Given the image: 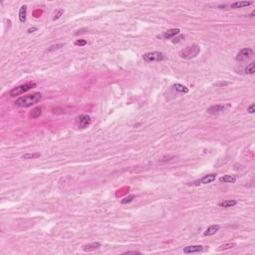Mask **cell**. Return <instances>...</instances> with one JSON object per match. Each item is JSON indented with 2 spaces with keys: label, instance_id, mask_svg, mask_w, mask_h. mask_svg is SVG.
<instances>
[{
  "label": "cell",
  "instance_id": "9",
  "mask_svg": "<svg viewBox=\"0 0 255 255\" xmlns=\"http://www.w3.org/2000/svg\"><path fill=\"white\" fill-rule=\"evenodd\" d=\"M226 109V107L222 104H218V105H213L210 108L207 109V113L211 114V115H215V114H219L223 112Z\"/></svg>",
  "mask_w": 255,
  "mask_h": 255
},
{
  "label": "cell",
  "instance_id": "17",
  "mask_svg": "<svg viewBox=\"0 0 255 255\" xmlns=\"http://www.w3.org/2000/svg\"><path fill=\"white\" fill-rule=\"evenodd\" d=\"M41 114H42V109L39 108V107H37V108L33 109V110H32L31 114H30V117H31L32 119H37V118H39L40 116H41Z\"/></svg>",
  "mask_w": 255,
  "mask_h": 255
},
{
  "label": "cell",
  "instance_id": "13",
  "mask_svg": "<svg viewBox=\"0 0 255 255\" xmlns=\"http://www.w3.org/2000/svg\"><path fill=\"white\" fill-rule=\"evenodd\" d=\"M219 229H220V226L217 225V224L210 225V226H208V228L205 230L204 236H211V235H213V234H215Z\"/></svg>",
  "mask_w": 255,
  "mask_h": 255
},
{
  "label": "cell",
  "instance_id": "23",
  "mask_svg": "<svg viewBox=\"0 0 255 255\" xmlns=\"http://www.w3.org/2000/svg\"><path fill=\"white\" fill-rule=\"evenodd\" d=\"M135 198H136V195H131L127 196V198H125L124 199H122L121 203H122V204H127V203L132 202Z\"/></svg>",
  "mask_w": 255,
  "mask_h": 255
},
{
  "label": "cell",
  "instance_id": "12",
  "mask_svg": "<svg viewBox=\"0 0 255 255\" xmlns=\"http://www.w3.org/2000/svg\"><path fill=\"white\" fill-rule=\"evenodd\" d=\"M253 1H237L234 2L231 4V8H243V7H247V6H250L253 4Z\"/></svg>",
  "mask_w": 255,
  "mask_h": 255
},
{
  "label": "cell",
  "instance_id": "22",
  "mask_svg": "<svg viewBox=\"0 0 255 255\" xmlns=\"http://www.w3.org/2000/svg\"><path fill=\"white\" fill-rule=\"evenodd\" d=\"M235 246H236L235 243H225V244H223V245H220L219 248H218V250L222 251V250L231 249V248H233V247H235Z\"/></svg>",
  "mask_w": 255,
  "mask_h": 255
},
{
  "label": "cell",
  "instance_id": "18",
  "mask_svg": "<svg viewBox=\"0 0 255 255\" xmlns=\"http://www.w3.org/2000/svg\"><path fill=\"white\" fill-rule=\"evenodd\" d=\"M173 88H175L178 92H181V93H185V94L188 93V88H186L185 86H183L181 84H178V83L175 84L173 85Z\"/></svg>",
  "mask_w": 255,
  "mask_h": 255
},
{
  "label": "cell",
  "instance_id": "16",
  "mask_svg": "<svg viewBox=\"0 0 255 255\" xmlns=\"http://www.w3.org/2000/svg\"><path fill=\"white\" fill-rule=\"evenodd\" d=\"M219 181L225 183H234L236 181V178L234 175H223L219 178Z\"/></svg>",
  "mask_w": 255,
  "mask_h": 255
},
{
  "label": "cell",
  "instance_id": "25",
  "mask_svg": "<svg viewBox=\"0 0 255 255\" xmlns=\"http://www.w3.org/2000/svg\"><path fill=\"white\" fill-rule=\"evenodd\" d=\"M64 13V10L63 9H60V10H58V12L56 13L55 14V16H54V18H53V20L54 21H55V20H58L61 17V15H62Z\"/></svg>",
  "mask_w": 255,
  "mask_h": 255
},
{
  "label": "cell",
  "instance_id": "5",
  "mask_svg": "<svg viewBox=\"0 0 255 255\" xmlns=\"http://www.w3.org/2000/svg\"><path fill=\"white\" fill-rule=\"evenodd\" d=\"M91 117L89 115H80L76 118V125L79 129H86L91 125Z\"/></svg>",
  "mask_w": 255,
  "mask_h": 255
},
{
  "label": "cell",
  "instance_id": "19",
  "mask_svg": "<svg viewBox=\"0 0 255 255\" xmlns=\"http://www.w3.org/2000/svg\"><path fill=\"white\" fill-rule=\"evenodd\" d=\"M64 45H65V44H63V43H59V44H56V45H52L51 47H49V48L47 49V50L45 51V52H47V53L54 52V51L61 49V48H62V47H64Z\"/></svg>",
  "mask_w": 255,
  "mask_h": 255
},
{
  "label": "cell",
  "instance_id": "3",
  "mask_svg": "<svg viewBox=\"0 0 255 255\" xmlns=\"http://www.w3.org/2000/svg\"><path fill=\"white\" fill-rule=\"evenodd\" d=\"M36 87L35 83H27L24 85H20L18 87H15L9 92V96L10 97H16V96H20V95L26 93L29 90L33 89V88Z\"/></svg>",
  "mask_w": 255,
  "mask_h": 255
},
{
  "label": "cell",
  "instance_id": "2",
  "mask_svg": "<svg viewBox=\"0 0 255 255\" xmlns=\"http://www.w3.org/2000/svg\"><path fill=\"white\" fill-rule=\"evenodd\" d=\"M200 52V47L196 44H192L191 46H186L185 48H183L179 55L183 59H191V58L196 57Z\"/></svg>",
  "mask_w": 255,
  "mask_h": 255
},
{
  "label": "cell",
  "instance_id": "14",
  "mask_svg": "<svg viewBox=\"0 0 255 255\" xmlns=\"http://www.w3.org/2000/svg\"><path fill=\"white\" fill-rule=\"evenodd\" d=\"M19 20L21 23L26 22V16H27V6L23 5L21 6V8L19 9Z\"/></svg>",
  "mask_w": 255,
  "mask_h": 255
},
{
  "label": "cell",
  "instance_id": "4",
  "mask_svg": "<svg viewBox=\"0 0 255 255\" xmlns=\"http://www.w3.org/2000/svg\"><path fill=\"white\" fill-rule=\"evenodd\" d=\"M165 55L164 53L158 52V51H154V52H148L142 55V59L145 62L151 63V62H159V61L165 60Z\"/></svg>",
  "mask_w": 255,
  "mask_h": 255
},
{
  "label": "cell",
  "instance_id": "6",
  "mask_svg": "<svg viewBox=\"0 0 255 255\" xmlns=\"http://www.w3.org/2000/svg\"><path fill=\"white\" fill-rule=\"evenodd\" d=\"M253 50L251 48H243L241 49L236 55V61H239V62H243V61H246L248 59H250L251 57L253 56Z\"/></svg>",
  "mask_w": 255,
  "mask_h": 255
},
{
  "label": "cell",
  "instance_id": "11",
  "mask_svg": "<svg viewBox=\"0 0 255 255\" xmlns=\"http://www.w3.org/2000/svg\"><path fill=\"white\" fill-rule=\"evenodd\" d=\"M100 247H101L100 242H92V243L85 244V245H83V250L86 251V252H91V251L96 250Z\"/></svg>",
  "mask_w": 255,
  "mask_h": 255
},
{
  "label": "cell",
  "instance_id": "26",
  "mask_svg": "<svg viewBox=\"0 0 255 255\" xmlns=\"http://www.w3.org/2000/svg\"><path fill=\"white\" fill-rule=\"evenodd\" d=\"M247 112H249L250 114H254V112H255V105L251 104L250 106L247 108Z\"/></svg>",
  "mask_w": 255,
  "mask_h": 255
},
{
  "label": "cell",
  "instance_id": "7",
  "mask_svg": "<svg viewBox=\"0 0 255 255\" xmlns=\"http://www.w3.org/2000/svg\"><path fill=\"white\" fill-rule=\"evenodd\" d=\"M216 179V175L215 173H209V175H204L203 178H201L200 179L196 181H193L191 185H208V183H211Z\"/></svg>",
  "mask_w": 255,
  "mask_h": 255
},
{
  "label": "cell",
  "instance_id": "8",
  "mask_svg": "<svg viewBox=\"0 0 255 255\" xmlns=\"http://www.w3.org/2000/svg\"><path fill=\"white\" fill-rule=\"evenodd\" d=\"M203 251V246L201 245H189L183 248V252L186 254L190 253H199Z\"/></svg>",
  "mask_w": 255,
  "mask_h": 255
},
{
  "label": "cell",
  "instance_id": "28",
  "mask_svg": "<svg viewBox=\"0 0 255 255\" xmlns=\"http://www.w3.org/2000/svg\"><path fill=\"white\" fill-rule=\"evenodd\" d=\"M34 31H37L36 27H32V28H29L28 30H27V32H28V33H33Z\"/></svg>",
  "mask_w": 255,
  "mask_h": 255
},
{
  "label": "cell",
  "instance_id": "20",
  "mask_svg": "<svg viewBox=\"0 0 255 255\" xmlns=\"http://www.w3.org/2000/svg\"><path fill=\"white\" fill-rule=\"evenodd\" d=\"M245 73L248 75H252L255 73V63L254 62L250 63L249 65H247V67L245 68Z\"/></svg>",
  "mask_w": 255,
  "mask_h": 255
},
{
  "label": "cell",
  "instance_id": "10",
  "mask_svg": "<svg viewBox=\"0 0 255 255\" xmlns=\"http://www.w3.org/2000/svg\"><path fill=\"white\" fill-rule=\"evenodd\" d=\"M179 32H181V30L178 29V28L168 29V31H165V32L164 33V35H162V37L164 39H165V40H168V39L173 38V37L176 36V35H178Z\"/></svg>",
  "mask_w": 255,
  "mask_h": 255
},
{
  "label": "cell",
  "instance_id": "21",
  "mask_svg": "<svg viewBox=\"0 0 255 255\" xmlns=\"http://www.w3.org/2000/svg\"><path fill=\"white\" fill-rule=\"evenodd\" d=\"M41 155L40 152H35V154H25L22 155V159H37Z\"/></svg>",
  "mask_w": 255,
  "mask_h": 255
},
{
  "label": "cell",
  "instance_id": "29",
  "mask_svg": "<svg viewBox=\"0 0 255 255\" xmlns=\"http://www.w3.org/2000/svg\"><path fill=\"white\" fill-rule=\"evenodd\" d=\"M228 83H219V84H216L215 86H226V85Z\"/></svg>",
  "mask_w": 255,
  "mask_h": 255
},
{
  "label": "cell",
  "instance_id": "24",
  "mask_svg": "<svg viewBox=\"0 0 255 255\" xmlns=\"http://www.w3.org/2000/svg\"><path fill=\"white\" fill-rule=\"evenodd\" d=\"M75 45L76 46H85V45H87V41L84 39L76 40V41H75Z\"/></svg>",
  "mask_w": 255,
  "mask_h": 255
},
{
  "label": "cell",
  "instance_id": "15",
  "mask_svg": "<svg viewBox=\"0 0 255 255\" xmlns=\"http://www.w3.org/2000/svg\"><path fill=\"white\" fill-rule=\"evenodd\" d=\"M236 200H233V199H227V200H224V201L220 202L219 203V206L220 207H224V208H229V207H233L234 205H236Z\"/></svg>",
  "mask_w": 255,
  "mask_h": 255
},
{
  "label": "cell",
  "instance_id": "27",
  "mask_svg": "<svg viewBox=\"0 0 255 255\" xmlns=\"http://www.w3.org/2000/svg\"><path fill=\"white\" fill-rule=\"evenodd\" d=\"M123 254H141V252H139V251H126Z\"/></svg>",
  "mask_w": 255,
  "mask_h": 255
},
{
  "label": "cell",
  "instance_id": "1",
  "mask_svg": "<svg viewBox=\"0 0 255 255\" xmlns=\"http://www.w3.org/2000/svg\"><path fill=\"white\" fill-rule=\"evenodd\" d=\"M41 98H42V95L40 93H33V94L27 95V96L17 99L15 102V105L17 107H20V108H29V107H31L32 105L38 103V102L41 100Z\"/></svg>",
  "mask_w": 255,
  "mask_h": 255
}]
</instances>
